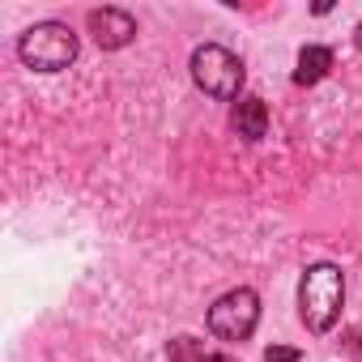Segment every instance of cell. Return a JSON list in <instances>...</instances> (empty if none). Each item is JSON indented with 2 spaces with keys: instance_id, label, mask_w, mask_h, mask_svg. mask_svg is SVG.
Wrapping results in <instances>:
<instances>
[{
  "instance_id": "6da1fadb",
  "label": "cell",
  "mask_w": 362,
  "mask_h": 362,
  "mask_svg": "<svg viewBox=\"0 0 362 362\" xmlns=\"http://www.w3.org/2000/svg\"><path fill=\"white\" fill-rule=\"evenodd\" d=\"M345 307V273L332 260H315L298 277V315L311 332H328Z\"/></svg>"
},
{
  "instance_id": "7a4b0ae2",
  "label": "cell",
  "mask_w": 362,
  "mask_h": 362,
  "mask_svg": "<svg viewBox=\"0 0 362 362\" xmlns=\"http://www.w3.org/2000/svg\"><path fill=\"white\" fill-rule=\"evenodd\" d=\"M77 52H81V43H77L73 26H64V22H35L18 39V60L35 73H64L77 60Z\"/></svg>"
},
{
  "instance_id": "3957f363",
  "label": "cell",
  "mask_w": 362,
  "mask_h": 362,
  "mask_svg": "<svg viewBox=\"0 0 362 362\" xmlns=\"http://www.w3.org/2000/svg\"><path fill=\"white\" fill-rule=\"evenodd\" d=\"M188 69H192V81H197L201 94H209V98H218V103H239V98H243V77H247V69H243V60H239L230 47H222V43H201V47L192 52Z\"/></svg>"
},
{
  "instance_id": "277c9868",
  "label": "cell",
  "mask_w": 362,
  "mask_h": 362,
  "mask_svg": "<svg viewBox=\"0 0 362 362\" xmlns=\"http://www.w3.org/2000/svg\"><path fill=\"white\" fill-rule=\"evenodd\" d=\"M209 332L218 341H252L256 324H260V294L252 286H235L222 298H214L209 315H205Z\"/></svg>"
},
{
  "instance_id": "5b68a950",
  "label": "cell",
  "mask_w": 362,
  "mask_h": 362,
  "mask_svg": "<svg viewBox=\"0 0 362 362\" xmlns=\"http://www.w3.org/2000/svg\"><path fill=\"white\" fill-rule=\"evenodd\" d=\"M86 26H90L94 43H98L103 52H124V47L136 39V18H132L128 9H115V5H107V9H90Z\"/></svg>"
},
{
  "instance_id": "8992f818",
  "label": "cell",
  "mask_w": 362,
  "mask_h": 362,
  "mask_svg": "<svg viewBox=\"0 0 362 362\" xmlns=\"http://www.w3.org/2000/svg\"><path fill=\"white\" fill-rule=\"evenodd\" d=\"M230 128H235V136H243L247 145L264 141V136H269V107H264V98L243 94V98L230 107Z\"/></svg>"
},
{
  "instance_id": "52a82bcc",
  "label": "cell",
  "mask_w": 362,
  "mask_h": 362,
  "mask_svg": "<svg viewBox=\"0 0 362 362\" xmlns=\"http://www.w3.org/2000/svg\"><path fill=\"white\" fill-rule=\"evenodd\" d=\"M332 69V52L324 43H307L298 52V69H294V86H320Z\"/></svg>"
},
{
  "instance_id": "ba28073f",
  "label": "cell",
  "mask_w": 362,
  "mask_h": 362,
  "mask_svg": "<svg viewBox=\"0 0 362 362\" xmlns=\"http://www.w3.org/2000/svg\"><path fill=\"white\" fill-rule=\"evenodd\" d=\"M166 358L170 362H201L205 358V341H197V337H170L166 341Z\"/></svg>"
},
{
  "instance_id": "9c48e42d",
  "label": "cell",
  "mask_w": 362,
  "mask_h": 362,
  "mask_svg": "<svg viewBox=\"0 0 362 362\" xmlns=\"http://www.w3.org/2000/svg\"><path fill=\"white\" fill-rule=\"evenodd\" d=\"M264 362H303V354L290 349V345H269L264 349Z\"/></svg>"
},
{
  "instance_id": "30bf717a",
  "label": "cell",
  "mask_w": 362,
  "mask_h": 362,
  "mask_svg": "<svg viewBox=\"0 0 362 362\" xmlns=\"http://www.w3.org/2000/svg\"><path fill=\"white\" fill-rule=\"evenodd\" d=\"M201 362H239V358H235V354H205Z\"/></svg>"
},
{
  "instance_id": "8fae6325",
  "label": "cell",
  "mask_w": 362,
  "mask_h": 362,
  "mask_svg": "<svg viewBox=\"0 0 362 362\" xmlns=\"http://www.w3.org/2000/svg\"><path fill=\"white\" fill-rule=\"evenodd\" d=\"M354 43H358V52H362V22H358V30H354Z\"/></svg>"
}]
</instances>
